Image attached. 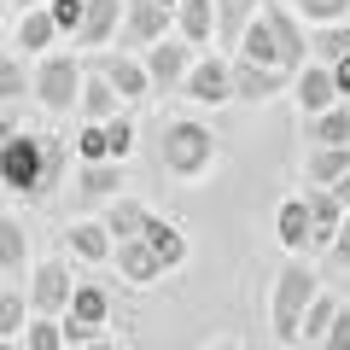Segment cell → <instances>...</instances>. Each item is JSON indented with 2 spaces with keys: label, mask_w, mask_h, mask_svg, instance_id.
Masks as SVG:
<instances>
[{
  "label": "cell",
  "mask_w": 350,
  "mask_h": 350,
  "mask_svg": "<svg viewBox=\"0 0 350 350\" xmlns=\"http://www.w3.org/2000/svg\"><path fill=\"white\" fill-rule=\"evenodd\" d=\"M310 298H315V269L292 251V262L280 269V280H275V304H269V321H275V338H280V345H298V327H304Z\"/></svg>",
  "instance_id": "1"
},
{
  "label": "cell",
  "mask_w": 350,
  "mask_h": 350,
  "mask_svg": "<svg viewBox=\"0 0 350 350\" xmlns=\"http://www.w3.org/2000/svg\"><path fill=\"white\" fill-rule=\"evenodd\" d=\"M216 163V135L204 123H170L163 129V140H158V170H170V175H204Z\"/></svg>",
  "instance_id": "2"
},
{
  "label": "cell",
  "mask_w": 350,
  "mask_h": 350,
  "mask_svg": "<svg viewBox=\"0 0 350 350\" xmlns=\"http://www.w3.org/2000/svg\"><path fill=\"white\" fill-rule=\"evenodd\" d=\"M82 82L88 76H82V64H76L70 53H47V59L36 64V100L47 105L53 117H64L76 100H82Z\"/></svg>",
  "instance_id": "3"
},
{
  "label": "cell",
  "mask_w": 350,
  "mask_h": 350,
  "mask_svg": "<svg viewBox=\"0 0 350 350\" xmlns=\"http://www.w3.org/2000/svg\"><path fill=\"white\" fill-rule=\"evenodd\" d=\"M41 170H47V146H41V135H6L0 140V181L18 193H29L36 199L41 193Z\"/></svg>",
  "instance_id": "4"
},
{
  "label": "cell",
  "mask_w": 350,
  "mask_h": 350,
  "mask_svg": "<svg viewBox=\"0 0 350 350\" xmlns=\"http://www.w3.org/2000/svg\"><path fill=\"white\" fill-rule=\"evenodd\" d=\"M181 94H187L193 105H228V100H234V64L216 59V53L199 59L187 76H181Z\"/></svg>",
  "instance_id": "5"
},
{
  "label": "cell",
  "mask_w": 350,
  "mask_h": 350,
  "mask_svg": "<svg viewBox=\"0 0 350 350\" xmlns=\"http://www.w3.org/2000/svg\"><path fill=\"white\" fill-rule=\"evenodd\" d=\"M170 0H123V41L129 47H152L170 36Z\"/></svg>",
  "instance_id": "6"
},
{
  "label": "cell",
  "mask_w": 350,
  "mask_h": 350,
  "mask_svg": "<svg viewBox=\"0 0 350 350\" xmlns=\"http://www.w3.org/2000/svg\"><path fill=\"white\" fill-rule=\"evenodd\" d=\"M70 292H76V280H70V269H64L59 257H47V262H36V269H29V304H36L41 315L70 310Z\"/></svg>",
  "instance_id": "7"
},
{
  "label": "cell",
  "mask_w": 350,
  "mask_h": 350,
  "mask_svg": "<svg viewBox=\"0 0 350 350\" xmlns=\"http://www.w3.org/2000/svg\"><path fill=\"white\" fill-rule=\"evenodd\" d=\"M292 82V70H280V64H257V59H245L239 53L234 59V100H269V94H280V88Z\"/></svg>",
  "instance_id": "8"
},
{
  "label": "cell",
  "mask_w": 350,
  "mask_h": 350,
  "mask_svg": "<svg viewBox=\"0 0 350 350\" xmlns=\"http://www.w3.org/2000/svg\"><path fill=\"white\" fill-rule=\"evenodd\" d=\"M304 199H310V245L315 251H333V239H338V222H345V204L333 199V187H304Z\"/></svg>",
  "instance_id": "9"
},
{
  "label": "cell",
  "mask_w": 350,
  "mask_h": 350,
  "mask_svg": "<svg viewBox=\"0 0 350 350\" xmlns=\"http://www.w3.org/2000/svg\"><path fill=\"white\" fill-rule=\"evenodd\" d=\"M117 275H123L129 286H152V280L163 275V257L152 251V239H146V234L117 239Z\"/></svg>",
  "instance_id": "10"
},
{
  "label": "cell",
  "mask_w": 350,
  "mask_h": 350,
  "mask_svg": "<svg viewBox=\"0 0 350 350\" xmlns=\"http://www.w3.org/2000/svg\"><path fill=\"white\" fill-rule=\"evenodd\" d=\"M292 88H298V105H304L310 117L327 111V105H338V76H333V64H321V59L304 64V70L292 76Z\"/></svg>",
  "instance_id": "11"
},
{
  "label": "cell",
  "mask_w": 350,
  "mask_h": 350,
  "mask_svg": "<svg viewBox=\"0 0 350 350\" xmlns=\"http://www.w3.org/2000/svg\"><path fill=\"white\" fill-rule=\"evenodd\" d=\"M262 18L275 24V41H280V64H286V70L298 76V70H304V53H310V41H304L298 18H292L286 6H280V0H269V6H262Z\"/></svg>",
  "instance_id": "12"
},
{
  "label": "cell",
  "mask_w": 350,
  "mask_h": 350,
  "mask_svg": "<svg viewBox=\"0 0 350 350\" xmlns=\"http://www.w3.org/2000/svg\"><path fill=\"white\" fill-rule=\"evenodd\" d=\"M100 70L117 82V94H123V100H146V88H152L146 59H129V53H105V59H100Z\"/></svg>",
  "instance_id": "13"
},
{
  "label": "cell",
  "mask_w": 350,
  "mask_h": 350,
  "mask_svg": "<svg viewBox=\"0 0 350 350\" xmlns=\"http://www.w3.org/2000/svg\"><path fill=\"white\" fill-rule=\"evenodd\" d=\"M175 29L193 47H211L216 36V0H175Z\"/></svg>",
  "instance_id": "14"
},
{
  "label": "cell",
  "mask_w": 350,
  "mask_h": 350,
  "mask_svg": "<svg viewBox=\"0 0 350 350\" xmlns=\"http://www.w3.org/2000/svg\"><path fill=\"white\" fill-rule=\"evenodd\" d=\"M117 105H123V94H117V82H111L105 70L82 82V100H76V111H82L88 123H111V117H117Z\"/></svg>",
  "instance_id": "15"
},
{
  "label": "cell",
  "mask_w": 350,
  "mask_h": 350,
  "mask_svg": "<svg viewBox=\"0 0 350 350\" xmlns=\"http://www.w3.org/2000/svg\"><path fill=\"white\" fill-rule=\"evenodd\" d=\"M146 70H152V88H175L193 70V59H187V47H175V41H152L146 47Z\"/></svg>",
  "instance_id": "16"
},
{
  "label": "cell",
  "mask_w": 350,
  "mask_h": 350,
  "mask_svg": "<svg viewBox=\"0 0 350 350\" xmlns=\"http://www.w3.org/2000/svg\"><path fill=\"white\" fill-rule=\"evenodd\" d=\"M117 12H123V0H88L76 41H82V47H105V41L117 36Z\"/></svg>",
  "instance_id": "17"
},
{
  "label": "cell",
  "mask_w": 350,
  "mask_h": 350,
  "mask_svg": "<svg viewBox=\"0 0 350 350\" xmlns=\"http://www.w3.org/2000/svg\"><path fill=\"white\" fill-rule=\"evenodd\" d=\"M275 234L286 251H310V199H286L275 211Z\"/></svg>",
  "instance_id": "18"
},
{
  "label": "cell",
  "mask_w": 350,
  "mask_h": 350,
  "mask_svg": "<svg viewBox=\"0 0 350 350\" xmlns=\"http://www.w3.org/2000/svg\"><path fill=\"white\" fill-rule=\"evenodd\" d=\"M70 251L82 262H105V257H117V239L105 222H70Z\"/></svg>",
  "instance_id": "19"
},
{
  "label": "cell",
  "mask_w": 350,
  "mask_h": 350,
  "mask_svg": "<svg viewBox=\"0 0 350 350\" xmlns=\"http://www.w3.org/2000/svg\"><path fill=\"white\" fill-rule=\"evenodd\" d=\"M123 158H82V175H76V187L88 193V199H111L117 187H123V170H117Z\"/></svg>",
  "instance_id": "20"
},
{
  "label": "cell",
  "mask_w": 350,
  "mask_h": 350,
  "mask_svg": "<svg viewBox=\"0 0 350 350\" xmlns=\"http://www.w3.org/2000/svg\"><path fill=\"white\" fill-rule=\"evenodd\" d=\"M53 36H59L53 6H24V18H18V47H24V53H41V47H53Z\"/></svg>",
  "instance_id": "21"
},
{
  "label": "cell",
  "mask_w": 350,
  "mask_h": 350,
  "mask_svg": "<svg viewBox=\"0 0 350 350\" xmlns=\"http://www.w3.org/2000/svg\"><path fill=\"white\" fill-rule=\"evenodd\" d=\"M234 53H245V59H257V64H280V41H275V24H269V18H251L245 24V36H239V47ZM280 70H286V64H280Z\"/></svg>",
  "instance_id": "22"
},
{
  "label": "cell",
  "mask_w": 350,
  "mask_h": 350,
  "mask_svg": "<svg viewBox=\"0 0 350 350\" xmlns=\"http://www.w3.org/2000/svg\"><path fill=\"white\" fill-rule=\"evenodd\" d=\"M251 18H257V0H216V41L222 47H239Z\"/></svg>",
  "instance_id": "23"
},
{
  "label": "cell",
  "mask_w": 350,
  "mask_h": 350,
  "mask_svg": "<svg viewBox=\"0 0 350 350\" xmlns=\"http://www.w3.org/2000/svg\"><path fill=\"white\" fill-rule=\"evenodd\" d=\"M146 239H152V251L163 257V269H181V262H187V239H181V228H175V222L152 216V222H146Z\"/></svg>",
  "instance_id": "24"
},
{
  "label": "cell",
  "mask_w": 350,
  "mask_h": 350,
  "mask_svg": "<svg viewBox=\"0 0 350 350\" xmlns=\"http://www.w3.org/2000/svg\"><path fill=\"white\" fill-rule=\"evenodd\" d=\"M70 315H76V321L105 327V315H111V298H105V286H94V280H76V292H70Z\"/></svg>",
  "instance_id": "25"
},
{
  "label": "cell",
  "mask_w": 350,
  "mask_h": 350,
  "mask_svg": "<svg viewBox=\"0 0 350 350\" xmlns=\"http://www.w3.org/2000/svg\"><path fill=\"white\" fill-rule=\"evenodd\" d=\"M29 262V234H24V222L18 216H0V269H24Z\"/></svg>",
  "instance_id": "26"
},
{
  "label": "cell",
  "mask_w": 350,
  "mask_h": 350,
  "mask_svg": "<svg viewBox=\"0 0 350 350\" xmlns=\"http://www.w3.org/2000/svg\"><path fill=\"white\" fill-rule=\"evenodd\" d=\"M310 140H315V146H350V111H345V105H327V111H315Z\"/></svg>",
  "instance_id": "27"
},
{
  "label": "cell",
  "mask_w": 350,
  "mask_h": 350,
  "mask_svg": "<svg viewBox=\"0 0 350 350\" xmlns=\"http://www.w3.org/2000/svg\"><path fill=\"white\" fill-rule=\"evenodd\" d=\"M146 222H152V211H146V204H135V199H117L111 216H105L111 239H135V234H146Z\"/></svg>",
  "instance_id": "28"
},
{
  "label": "cell",
  "mask_w": 350,
  "mask_h": 350,
  "mask_svg": "<svg viewBox=\"0 0 350 350\" xmlns=\"http://www.w3.org/2000/svg\"><path fill=\"white\" fill-rule=\"evenodd\" d=\"M304 170H310V181H321V187H333L338 175L350 170V146H315Z\"/></svg>",
  "instance_id": "29"
},
{
  "label": "cell",
  "mask_w": 350,
  "mask_h": 350,
  "mask_svg": "<svg viewBox=\"0 0 350 350\" xmlns=\"http://www.w3.org/2000/svg\"><path fill=\"white\" fill-rule=\"evenodd\" d=\"M333 315H338V304H333V298H321V292H315V298H310V310H304V327H298V345H321V338H327V327H333Z\"/></svg>",
  "instance_id": "30"
},
{
  "label": "cell",
  "mask_w": 350,
  "mask_h": 350,
  "mask_svg": "<svg viewBox=\"0 0 350 350\" xmlns=\"http://www.w3.org/2000/svg\"><path fill=\"white\" fill-rule=\"evenodd\" d=\"M24 94H36V76L24 70V59H0V105H18Z\"/></svg>",
  "instance_id": "31"
},
{
  "label": "cell",
  "mask_w": 350,
  "mask_h": 350,
  "mask_svg": "<svg viewBox=\"0 0 350 350\" xmlns=\"http://www.w3.org/2000/svg\"><path fill=\"white\" fill-rule=\"evenodd\" d=\"M18 345H29V350H64V327L53 321V315H41V310H36V321H24Z\"/></svg>",
  "instance_id": "32"
},
{
  "label": "cell",
  "mask_w": 350,
  "mask_h": 350,
  "mask_svg": "<svg viewBox=\"0 0 350 350\" xmlns=\"http://www.w3.org/2000/svg\"><path fill=\"white\" fill-rule=\"evenodd\" d=\"M310 53H315V59H321V64L345 59V53H350V29H345V18H338V24H321V36L310 41Z\"/></svg>",
  "instance_id": "33"
},
{
  "label": "cell",
  "mask_w": 350,
  "mask_h": 350,
  "mask_svg": "<svg viewBox=\"0 0 350 350\" xmlns=\"http://www.w3.org/2000/svg\"><path fill=\"white\" fill-rule=\"evenodd\" d=\"M76 152H82V158H111V135H105V123H88V117H82V129H76Z\"/></svg>",
  "instance_id": "34"
},
{
  "label": "cell",
  "mask_w": 350,
  "mask_h": 350,
  "mask_svg": "<svg viewBox=\"0 0 350 350\" xmlns=\"http://www.w3.org/2000/svg\"><path fill=\"white\" fill-rule=\"evenodd\" d=\"M41 146H47V170H41V193H36V199H47V193L59 187V175H64V140L41 135Z\"/></svg>",
  "instance_id": "35"
},
{
  "label": "cell",
  "mask_w": 350,
  "mask_h": 350,
  "mask_svg": "<svg viewBox=\"0 0 350 350\" xmlns=\"http://www.w3.org/2000/svg\"><path fill=\"white\" fill-rule=\"evenodd\" d=\"M24 333V292H0V338Z\"/></svg>",
  "instance_id": "36"
},
{
  "label": "cell",
  "mask_w": 350,
  "mask_h": 350,
  "mask_svg": "<svg viewBox=\"0 0 350 350\" xmlns=\"http://www.w3.org/2000/svg\"><path fill=\"white\" fill-rule=\"evenodd\" d=\"M298 12L310 24H338V18H350V0H298Z\"/></svg>",
  "instance_id": "37"
},
{
  "label": "cell",
  "mask_w": 350,
  "mask_h": 350,
  "mask_svg": "<svg viewBox=\"0 0 350 350\" xmlns=\"http://www.w3.org/2000/svg\"><path fill=\"white\" fill-rule=\"evenodd\" d=\"M105 135H111V158H129V152H135V123H129L123 111L105 123Z\"/></svg>",
  "instance_id": "38"
},
{
  "label": "cell",
  "mask_w": 350,
  "mask_h": 350,
  "mask_svg": "<svg viewBox=\"0 0 350 350\" xmlns=\"http://www.w3.org/2000/svg\"><path fill=\"white\" fill-rule=\"evenodd\" d=\"M47 6H53V18H59V29H70V36L82 29V12H88V0H47Z\"/></svg>",
  "instance_id": "39"
},
{
  "label": "cell",
  "mask_w": 350,
  "mask_h": 350,
  "mask_svg": "<svg viewBox=\"0 0 350 350\" xmlns=\"http://www.w3.org/2000/svg\"><path fill=\"white\" fill-rule=\"evenodd\" d=\"M321 345H327V350H350V310H338V315H333V327H327Z\"/></svg>",
  "instance_id": "40"
},
{
  "label": "cell",
  "mask_w": 350,
  "mask_h": 350,
  "mask_svg": "<svg viewBox=\"0 0 350 350\" xmlns=\"http://www.w3.org/2000/svg\"><path fill=\"white\" fill-rule=\"evenodd\" d=\"M333 257H338V262H345V269H350V211H345V222H338V239H333Z\"/></svg>",
  "instance_id": "41"
},
{
  "label": "cell",
  "mask_w": 350,
  "mask_h": 350,
  "mask_svg": "<svg viewBox=\"0 0 350 350\" xmlns=\"http://www.w3.org/2000/svg\"><path fill=\"white\" fill-rule=\"evenodd\" d=\"M333 76H338V94H350V53H345V59H333Z\"/></svg>",
  "instance_id": "42"
},
{
  "label": "cell",
  "mask_w": 350,
  "mask_h": 350,
  "mask_svg": "<svg viewBox=\"0 0 350 350\" xmlns=\"http://www.w3.org/2000/svg\"><path fill=\"white\" fill-rule=\"evenodd\" d=\"M333 199H338V204H345V211H350V170H345V175H338V181H333Z\"/></svg>",
  "instance_id": "43"
},
{
  "label": "cell",
  "mask_w": 350,
  "mask_h": 350,
  "mask_svg": "<svg viewBox=\"0 0 350 350\" xmlns=\"http://www.w3.org/2000/svg\"><path fill=\"white\" fill-rule=\"evenodd\" d=\"M6 135H12V129H6V111H0V140H6Z\"/></svg>",
  "instance_id": "44"
},
{
  "label": "cell",
  "mask_w": 350,
  "mask_h": 350,
  "mask_svg": "<svg viewBox=\"0 0 350 350\" xmlns=\"http://www.w3.org/2000/svg\"><path fill=\"white\" fill-rule=\"evenodd\" d=\"M24 6H47V0H24Z\"/></svg>",
  "instance_id": "45"
},
{
  "label": "cell",
  "mask_w": 350,
  "mask_h": 350,
  "mask_svg": "<svg viewBox=\"0 0 350 350\" xmlns=\"http://www.w3.org/2000/svg\"><path fill=\"white\" fill-rule=\"evenodd\" d=\"M0 12H6V0H0Z\"/></svg>",
  "instance_id": "46"
},
{
  "label": "cell",
  "mask_w": 350,
  "mask_h": 350,
  "mask_svg": "<svg viewBox=\"0 0 350 350\" xmlns=\"http://www.w3.org/2000/svg\"><path fill=\"white\" fill-rule=\"evenodd\" d=\"M170 6H175V0H170Z\"/></svg>",
  "instance_id": "47"
}]
</instances>
